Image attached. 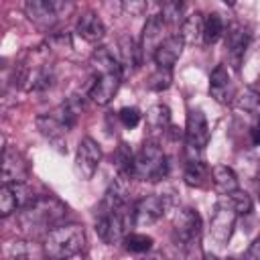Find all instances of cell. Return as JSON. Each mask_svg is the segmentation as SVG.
Segmentation results:
<instances>
[{"mask_svg": "<svg viewBox=\"0 0 260 260\" xmlns=\"http://www.w3.org/2000/svg\"><path fill=\"white\" fill-rule=\"evenodd\" d=\"M41 246L47 260H61L81 254L85 248V230L77 223H61L45 234Z\"/></svg>", "mask_w": 260, "mask_h": 260, "instance_id": "6da1fadb", "label": "cell"}, {"mask_svg": "<svg viewBox=\"0 0 260 260\" xmlns=\"http://www.w3.org/2000/svg\"><path fill=\"white\" fill-rule=\"evenodd\" d=\"M67 217V207L51 197V195H43V197H37L30 205H26L20 215H18V221L22 225V230H28V232H39V230H45V228H57L61 225V221Z\"/></svg>", "mask_w": 260, "mask_h": 260, "instance_id": "7a4b0ae2", "label": "cell"}, {"mask_svg": "<svg viewBox=\"0 0 260 260\" xmlns=\"http://www.w3.org/2000/svg\"><path fill=\"white\" fill-rule=\"evenodd\" d=\"M136 223L134 215V205L126 203L116 211L110 213H100L95 221V232L106 244H116L128 236V230Z\"/></svg>", "mask_w": 260, "mask_h": 260, "instance_id": "3957f363", "label": "cell"}, {"mask_svg": "<svg viewBox=\"0 0 260 260\" xmlns=\"http://www.w3.org/2000/svg\"><path fill=\"white\" fill-rule=\"evenodd\" d=\"M169 173V162H167V154L162 152L160 146L156 144H144L140 148V152L134 156V169H132V177L140 179V181H160L165 179Z\"/></svg>", "mask_w": 260, "mask_h": 260, "instance_id": "277c9868", "label": "cell"}, {"mask_svg": "<svg viewBox=\"0 0 260 260\" xmlns=\"http://www.w3.org/2000/svg\"><path fill=\"white\" fill-rule=\"evenodd\" d=\"M73 10L71 2H57V0H26L24 12L28 20L39 26L41 30H51L61 16Z\"/></svg>", "mask_w": 260, "mask_h": 260, "instance_id": "5b68a950", "label": "cell"}, {"mask_svg": "<svg viewBox=\"0 0 260 260\" xmlns=\"http://www.w3.org/2000/svg\"><path fill=\"white\" fill-rule=\"evenodd\" d=\"M201 234V217L195 209L183 207L173 217V236L175 242L181 246H191L199 240Z\"/></svg>", "mask_w": 260, "mask_h": 260, "instance_id": "8992f818", "label": "cell"}, {"mask_svg": "<svg viewBox=\"0 0 260 260\" xmlns=\"http://www.w3.org/2000/svg\"><path fill=\"white\" fill-rule=\"evenodd\" d=\"M102 162V148L100 144L85 136L79 140V146H77V154H75V171L81 179H91L93 173L98 171Z\"/></svg>", "mask_w": 260, "mask_h": 260, "instance_id": "52a82bcc", "label": "cell"}, {"mask_svg": "<svg viewBox=\"0 0 260 260\" xmlns=\"http://www.w3.org/2000/svg\"><path fill=\"white\" fill-rule=\"evenodd\" d=\"M236 217H238V213L230 201H219L215 205V211L211 215V236L217 244H225L232 238Z\"/></svg>", "mask_w": 260, "mask_h": 260, "instance_id": "ba28073f", "label": "cell"}, {"mask_svg": "<svg viewBox=\"0 0 260 260\" xmlns=\"http://www.w3.org/2000/svg\"><path fill=\"white\" fill-rule=\"evenodd\" d=\"M122 79H124V75H122L120 71L98 75L95 81H93V85L89 87V98H91V102L98 104V106H108V104L114 100V95L118 93Z\"/></svg>", "mask_w": 260, "mask_h": 260, "instance_id": "9c48e42d", "label": "cell"}, {"mask_svg": "<svg viewBox=\"0 0 260 260\" xmlns=\"http://www.w3.org/2000/svg\"><path fill=\"white\" fill-rule=\"evenodd\" d=\"M185 140L187 146L203 150L209 142V126L201 110H189L187 112V128H185Z\"/></svg>", "mask_w": 260, "mask_h": 260, "instance_id": "30bf717a", "label": "cell"}, {"mask_svg": "<svg viewBox=\"0 0 260 260\" xmlns=\"http://www.w3.org/2000/svg\"><path fill=\"white\" fill-rule=\"evenodd\" d=\"M28 179V165L12 148H4L2 152V185H14V183H26Z\"/></svg>", "mask_w": 260, "mask_h": 260, "instance_id": "8fae6325", "label": "cell"}, {"mask_svg": "<svg viewBox=\"0 0 260 260\" xmlns=\"http://www.w3.org/2000/svg\"><path fill=\"white\" fill-rule=\"evenodd\" d=\"M248 43H250V30L244 24H232L225 35V47H228V59L234 69H240Z\"/></svg>", "mask_w": 260, "mask_h": 260, "instance_id": "7c38bea8", "label": "cell"}, {"mask_svg": "<svg viewBox=\"0 0 260 260\" xmlns=\"http://www.w3.org/2000/svg\"><path fill=\"white\" fill-rule=\"evenodd\" d=\"M183 47H185V41H183V37L181 35H173V37H167L160 45H158V49L154 51V55H152V59H154V63L158 65V69H173V65L179 61V57H181V53H183Z\"/></svg>", "mask_w": 260, "mask_h": 260, "instance_id": "4fadbf2b", "label": "cell"}, {"mask_svg": "<svg viewBox=\"0 0 260 260\" xmlns=\"http://www.w3.org/2000/svg\"><path fill=\"white\" fill-rule=\"evenodd\" d=\"M165 199L158 195H146L138 203H134V215L138 225H150L158 221L165 213Z\"/></svg>", "mask_w": 260, "mask_h": 260, "instance_id": "5bb4252c", "label": "cell"}, {"mask_svg": "<svg viewBox=\"0 0 260 260\" xmlns=\"http://www.w3.org/2000/svg\"><path fill=\"white\" fill-rule=\"evenodd\" d=\"M209 93L219 104H232L236 91H234V83L228 75V69L223 65H217L211 71V75H209Z\"/></svg>", "mask_w": 260, "mask_h": 260, "instance_id": "9a60e30c", "label": "cell"}, {"mask_svg": "<svg viewBox=\"0 0 260 260\" xmlns=\"http://www.w3.org/2000/svg\"><path fill=\"white\" fill-rule=\"evenodd\" d=\"M4 258L6 260H43L45 250L43 246L28 242V240H10L4 244Z\"/></svg>", "mask_w": 260, "mask_h": 260, "instance_id": "2e32d148", "label": "cell"}, {"mask_svg": "<svg viewBox=\"0 0 260 260\" xmlns=\"http://www.w3.org/2000/svg\"><path fill=\"white\" fill-rule=\"evenodd\" d=\"M75 28H77V35L87 43H100L106 37V24L95 12H83L77 18Z\"/></svg>", "mask_w": 260, "mask_h": 260, "instance_id": "e0dca14e", "label": "cell"}, {"mask_svg": "<svg viewBox=\"0 0 260 260\" xmlns=\"http://www.w3.org/2000/svg\"><path fill=\"white\" fill-rule=\"evenodd\" d=\"M165 20L160 14H154L146 20L144 30H142V41H140V51L142 53H150L154 55V51L158 49V45L165 41L162 39V30H165Z\"/></svg>", "mask_w": 260, "mask_h": 260, "instance_id": "ac0fdd59", "label": "cell"}, {"mask_svg": "<svg viewBox=\"0 0 260 260\" xmlns=\"http://www.w3.org/2000/svg\"><path fill=\"white\" fill-rule=\"evenodd\" d=\"M116 53V57H118V63H120V67H122V73H124V77L128 75V73H132L138 65H140V47L130 39V37H122L120 41H118V49L114 51Z\"/></svg>", "mask_w": 260, "mask_h": 260, "instance_id": "d6986e66", "label": "cell"}, {"mask_svg": "<svg viewBox=\"0 0 260 260\" xmlns=\"http://www.w3.org/2000/svg\"><path fill=\"white\" fill-rule=\"evenodd\" d=\"M126 203H128V185H126L124 177H120L104 193V199H102V205H100V213L116 211Z\"/></svg>", "mask_w": 260, "mask_h": 260, "instance_id": "ffe728a7", "label": "cell"}, {"mask_svg": "<svg viewBox=\"0 0 260 260\" xmlns=\"http://www.w3.org/2000/svg\"><path fill=\"white\" fill-rule=\"evenodd\" d=\"M211 173L207 171L205 162L201 160V156H187V165H185V183L191 187H205Z\"/></svg>", "mask_w": 260, "mask_h": 260, "instance_id": "44dd1931", "label": "cell"}, {"mask_svg": "<svg viewBox=\"0 0 260 260\" xmlns=\"http://www.w3.org/2000/svg\"><path fill=\"white\" fill-rule=\"evenodd\" d=\"M211 181H213L215 189L223 195H230L238 189V177L228 165H215L211 169Z\"/></svg>", "mask_w": 260, "mask_h": 260, "instance_id": "7402d4cb", "label": "cell"}, {"mask_svg": "<svg viewBox=\"0 0 260 260\" xmlns=\"http://www.w3.org/2000/svg\"><path fill=\"white\" fill-rule=\"evenodd\" d=\"M81 108H83V104H81L77 98H69L67 102H63V104H61L55 112H51V114L59 120V124H61L65 130H71V128L75 126L77 118H79Z\"/></svg>", "mask_w": 260, "mask_h": 260, "instance_id": "603a6c76", "label": "cell"}, {"mask_svg": "<svg viewBox=\"0 0 260 260\" xmlns=\"http://www.w3.org/2000/svg\"><path fill=\"white\" fill-rule=\"evenodd\" d=\"M203 22H205V18H203L201 12H191L183 20V24H181V37H183V41L185 43H195V41L203 39Z\"/></svg>", "mask_w": 260, "mask_h": 260, "instance_id": "cb8c5ba5", "label": "cell"}, {"mask_svg": "<svg viewBox=\"0 0 260 260\" xmlns=\"http://www.w3.org/2000/svg\"><path fill=\"white\" fill-rule=\"evenodd\" d=\"M37 128L41 130V134H45L51 142H55L57 146H61V136H63V132H67L61 124H59V120L53 116V114H43V116H39L37 118Z\"/></svg>", "mask_w": 260, "mask_h": 260, "instance_id": "d4e9b609", "label": "cell"}, {"mask_svg": "<svg viewBox=\"0 0 260 260\" xmlns=\"http://www.w3.org/2000/svg\"><path fill=\"white\" fill-rule=\"evenodd\" d=\"M223 35H225L223 18H221L217 12L207 14V16H205V22H203V41H205L207 45H213V43H217Z\"/></svg>", "mask_w": 260, "mask_h": 260, "instance_id": "484cf974", "label": "cell"}, {"mask_svg": "<svg viewBox=\"0 0 260 260\" xmlns=\"http://www.w3.org/2000/svg\"><path fill=\"white\" fill-rule=\"evenodd\" d=\"M134 156H136V154L132 152V148H130L126 142H120V144H118V148H116V152H114V165H116V169H118V173H120L122 177L132 175Z\"/></svg>", "mask_w": 260, "mask_h": 260, "instance_id": "4316f807", "label": "cell"}, {"mask_svg": "<svg viewBox=\"0 0 260 260\" xmlns=\"http://www.w3.org/2000/svg\"><path fill=\"white\" fill-rule=\"evenodd\" d=\"M146 120H148V124H150L152 130H165L171 124V110L165 104H156L146 114Z\"/></svg>", "mask_w": 260, "mask_h": 260, "instance_id": "83f0119b", "label": "cell"}, {"mask_svg": "<svg viewBox=\"0 0 260 260\" xmlns=\"http://www.w3.org/2000/svg\"><path fill=\"white\" fill-rule=\"evenodd\" d=\"M124 246L128 252L142 254V252H148L152 248V238L146 234H128L124 238Z\"/></svg>", "mask_w": 260, "mask_h": 260, "instance_id": "f1b7e54d", "label": "cell"}, {"mask_svg": "<svg viewBox=\"0 0 260 260\" xmlns=\"http://www.w3.org/2000/svg\"><path fill=\"white\" fill-rule=\"evenodd\" d=\"M16 209H18V201H16V195H14L12 187L10 185H2L0 187V215L8 217Z\"/></svg>", "mask_w": 260, "mask_h": 260, "instance_id": "f546056e", "label": "cell"}, {"mask_svg": "<svg viewBox=\"0 0 260 260\" xmlns=\"http://www.w3.org/2000/svg\"><path fill=\"white\" fill-rule=\"evenodd\" d=\"M238 106H240L244 112H248V114H252V116H256V118L260 120V93H258V91L246 89V91L238 98Z\"/></svg>", "mask_w": 260, "mask_h": 260, "instance_id": "4dcf8cb0", "label": "cell"}, {"mask_svg": "<svg viewBox=\"0 0 260 260\" xmlns=\"http://www.w3.org/2000/svg\"><path fill=\"white\" fill-rule=\"evenodd\" d=\"M228 201L232 203V207L236 209L238 215H248L252 211V197L242 189H236L234 193H230Z\"/></svg>", "mask_w": 260, "mask_h": 260, "instance_id": "1f68e13d", "label": "cell"}, {"mask_svg": "<svg viewBox=\"0 0 260 260\" xmlns=\"http://www.w3.org/2000/svg\"><path fill=\"white\" fill-rule=\"evenodd\" d=\"M183 8H185V4H183V2H177V0L165 2V4H162V12H160V16H162V20H165V22L175 24V22H179V20H181Z\"/></svg>", "mask_w": 260, "mask_h": 260, "instance_id": "d6a6232c", "label": "cell"}, {"mask_svg": "<svg viewBox=\"0 0 260 260\" xmlns=\"http://www.w3.org/2000/svg\"><path fill=\"white\" fill-rule=\"evenodd\" d=\"M171 71L169 69H156V73L150 77V89H156V91H162L171 85Z\"/></svg>", "mask_w": 260, "mask_h": 260, "instance_id": "836d02e7", "label": "cell"}, {"mask_svg": "<svg viewBox=\"0 0 260 260\" xmlns=\"http://www.w3.org/2000/svg\"><path fill=\"white\" fill-rule=\"evenodd\" d=\"M118 118H120V122H122V126H126V128H134V126H138V122H140V112L136 110V108H122L120 112H118Z\"/></svg>", "mask_w": 260, "mask_h": 260, "instance_id": "e575fe53", "label": "cell"}, {"mask_svg": "<svg viewBox=\"0 0 260 260\" xmlns=\"http://www.w3.org/2000/svg\"><path fill=\"white\" fill-rule=\"evenodd\" d=\"M242 260H260V236L254 238V242L250 244V248L246 250Z\"/></svg>", "mask_w": 260, "mask_h": 260, "instance_id": "d590c367", "label": "cell"}, {"mask_svg": "<svg viewBox=\"0 0 260 260\" xmlns=\"http://www.w3.org/2000/svg\"><path fill=\"white\" fill-rule=\"evenodd\" d=\"M122 8L126 12H130V16H138V14H142L146 10V2H124Z\"/></svg>", "mask_w": 260, "mask_h": 260, "instance_id": "8d00e7d4", "label": "cell"}, {"mask_svg": "<svg viewBox=\"0 0 260 260\" xmlns=\"http://www.w3.org/2000/svg\"><path fill=\"white\" fill-rule=\"evenodd\" d=\"M250 138H252V144H260V120L252 126V130H250Z\"/></svg>", "mask_w": 260, "mask_h": 260, "instance_id": "74e56055", "label": "cell"}, {"mask_svg": "<svg viewBox=\"0 0 260 260\" xmlns=\"http://www.w3.org/2000/svg\"><path fill=\"white\" fill-rule=\"evenodd\" d=\"M61 260H83V254H75V256H69V258H61Z\"/></svg>", "mask_w": 260, "mask_h": 260, "instance_id": "f35d334b", "label": "cell"}, {"mask_svg": "<svg viewBox=\"0 0 260 260\" xmlns=\"http://www.w3.org/2000/svg\"><path fill=\"white\" fill-rule=\"evenodd\" d=\"M144 260H158V258H144Z\"/></svg>", "mask_w": 260, "mask_h": 260, "instance_id": "ab89813d", "label": "cell"}, {"mask_svg": "<svg viewBox=\"0 0 260 260\" xmlns=\"http://www.w3.org/2000/svg\"><path fill=\"white\" fill-rule=\"evenodd\" d=\"M228 260H234V258H228Z\"/></svg>", "mask_w": 260, "mask_h": 260, "instance_id": "60d3db41", "label": "cell"}]
</instances>
